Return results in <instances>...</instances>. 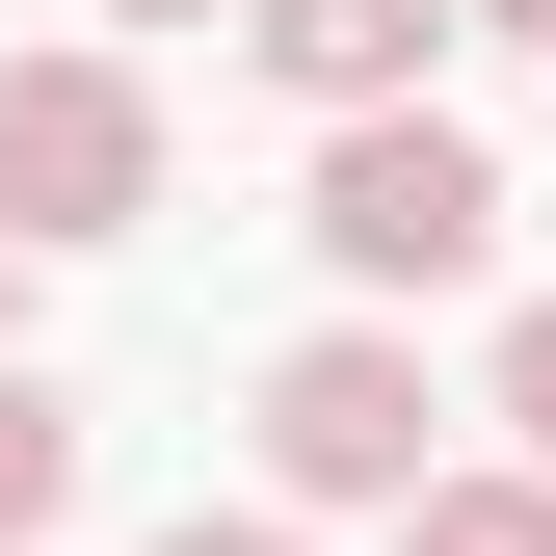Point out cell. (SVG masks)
Returning <instances> with one entry per match:
<instances>
[{"label":"cell","mask_w":556,"mask_h":556,"mask_svg":"<svg viewBox=\"0 0 556 556\" xmlns=\"http://www.w3.org/2000/svg\"><path fill=\"white\" fill-rule=\"evenodd\" d=\"M477 27H504V53H556V0H477Z\"/></svg>","instance_id":"9"},{"label":"cell","mask_w":556,"mask_h":556,"mask_svg":"<svg viewBox=\"0 0 556 556\" xmlns=\"http://www.w3.org/2000/svg\"><path fill=\"white\" fill-rule=\"evenodd\" d=\"M397 556H556V477H425Z\"/></svg>","instance_id":"6"},{"label":"cell","mask_w":556,"mask_h":556,"mask_svg":"<svg viewBox=\"0 0 556 556\" xmlns=\"http://www.w3.org/2000/svg\"><path fill=\"white\" fill-rule=\"evenodd\" d=\"M53 504H80V397L0 344V556H53Z\"/></svg>","instance_id":"5"},{"label":"cell","mask_w":556,"mask_h":556,"mask_svg":"<svg viewBox=\"0 0 556 556\" xmlns=\"http://www.w3.org/2000/svg\"><path fill=\"white\" fill-rule=\"evenodd\" d=\"M477 239H504V186H477L451 106H344L318 132V265H344V292H451Z\"/></svg>","instance_id":"2"},{"label":"cell","mask_w":556,"mask_h":556,"mask_svg":"<svg viewBox=\"0 0 556 556\" xmlns=\"http://www.w3.org/2000/svg\"><path fill=\"white\" fill-rule=\"evenodd\" d=\"M160 556H292V530H265V504H186V530H160Z\"/></svg>","instance_id":"8"},{"label":"cell","mask_w":556,"mask_h":556,"mask_svg":"<svg viewBox=\"0 0 556 556\" xmlns=\"http://www.w3.org/2000/svg\"><path fill=\"white\" fill-rule=\"evenodd\" d=\"M106 27H213V0H106Z\"/></svg>","instance_id":"10"},{"label":"cell","mask_w":556,"mask_h":556,"mask_svg":"<svg viewBox=\"0 0 556 556\" xmlns=\"http://www.w3.org/2000/svg\"><path fill=\"white\" fill-rule=\"evenodd\" d=\"M0 318H27V239H0Z\"/></svg>","instance_id":"11"},{"label":"cell","mask_w":556,"mask_h":556,"mask_svg":"<svg viewBox=\"0 0 556 556\" xmlns=\"http://www.w3.org/2000/svg\"><path fill=\"white\" fill-rule=\"evenodd\" d=\"M504 425H530V477H556V292L504 318Z\"/></svg>","instance_id":"7"},{"label":"cell","mask_w":556,"mask_h":556,"mask_svg":"<svg viewBox=\"0 0 556 556\" xmlns=\"http://www.w3.org/2000/svg\"><path fill=\"white\" fill-rule=\"evenodd\" d=\"M265 477H292V504H425V344H397V318H318L292 344V371H265Z\"/></svg>","instance_id":"3"},{"label":"cell","mask_w":556,"mask_h":556,"mask_svg":"<svg viewBox=\"0 0 556 556\" xmlns=\"http://www.w3.org/2000/svg\"><path fill=\"white\" fill-rule=\"evenodd\" d=\"M132 213H160V80H132V53H0V239L80 265Z\"/></svg>","instance_id":"1"},{"label":"cell","mask_w":556,"mask_h":556,"mask_svg":"<svg viewBox=\"0 0 556 556\" xmlns=\"http://www.w3.org/2000/svg\"><path fill=\"white\" fill-rule=\"evenodd\" d=\"M239 27H265V80H292V106L344 132V106H425V53H451V0H239Z\"/></svg>","instance_id":"4"}]
</instances>
